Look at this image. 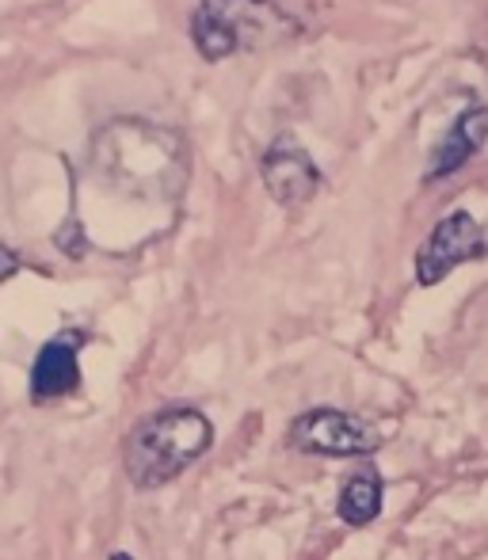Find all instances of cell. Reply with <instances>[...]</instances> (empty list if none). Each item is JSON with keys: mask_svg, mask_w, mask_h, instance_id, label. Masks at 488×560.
<instances>
[{"mask_svg": "<svg viewBox=\"0 0 488 560\" xmlns=\"http://www.w3.org/2000/svg\"><path fill=\"white\" fill-rule=\"evenodd\" d=\"M92 172L130 199H176L187 187L191 149L179 130L149 118H112L92 133Z\"/></svg>", "mask_w": 488, "mask_h": 560, "instance_id": "obj_1", "label": "cell"}, {"mask_svg": "<svg viewBox=\"0 0 488 560\" xmlns=\"http://www.w3.org/2000/svg\"><path fill=\"white\" fill-rule=\"evenodd\" d=\"M310 31V0H199L191 43L207 61L287 46Z\"/></svg>", "mask_w": 488, "mask_h": 560, "instance_id": "obj_2", "label": "cell"}, {"mask_svg": "<svg viewBox=\"0 0 488 560\" xmlns=\"http://www.w3.org/2000/svg\"><path fill=\"white\" fill-rule=\"evenodd\" d=\"M214 446V423L191 405H164L141 416L123 443L126 477L141 492L164 488L184 469H191Z\"/></svg>", "mask_w": 488, "mask_h": 560, "instance_id": "obj_3", "label": "cell"}, {"mask_svg": "<svg viewBox=\"0 0 488 560\" xmlns=\"http://www.w3.org/2000/svg\"><path fill=\"white\" fill-rule=\"evenodd\" d=\"M287 443L298 454H317V457H367L382 450V431L370 420L344 408H310L302 412L287 431Z\"/></svg>", "mask_w": 488, "mask_h": 560, "instance_id": "obj_4", "label": "cell"}, {"mask_svg": "<svg viewBox=\"0 0 488 560\" xmlns=\"http://www.w3.org/2000/svg\"><path fill=\"white\" fill-rule=\"evenodd\" d=\"M488 252V236L477 225L474 214L466 210H454L443 222L431 229V236L416 252V282L420 287H439L454 267L469 264V259H481Z\"/></svg>", "mask_w": 488, "mask_h": 560, "instance_id": "obj_5", "label": "cell"}, {"mask_svg": "<svg viewBox=\"0 0 488 560\" xmlns=\"http://www.w3.org/2000/svg\"><path fill=\"white\" fill-rule=\"evenodd\" d=\"M259 179H264L267 195L279 207L298 210L305 202H313V195L321 191V168L310 156V149L294 138V133H279L267 145V153L259 156Z\"/></svg>", "mask_w": 488, "mask_h": 560, "instance_id": "obj_6", "label": "cell"}, {"mask_svg": "<svg viewBox=\"0 0 488 560\" xmlns=\"http://www.w3.org/2000/svg\"><path fill=\"white\" fill-rule=\"evenodd\" d=\"M84 339H89L84 328H66L38 347L35 366H31V400L35 405H50V400L69 397L77 389V382H81L77 354H81Z\"/></svg>", "mask_w": 488, "mask_h": 560, "instance_id": "obj_7", "label": "cell"}, {"mask_svg": "<svg viewBox=\"0 0 488 560\" xmlns=\"http://www.w3.org/2000/svg\"><path fill=\"white\" fill-rule=\"evenodd\" d=\"M488 141V107H469L451 122V130L443 133V141L435 145V156H431L423 179L435 184V179H446L451 172H458L462 164H469L481 145Z\"/></svg>", "mask_w": 488, "mask_h": 560, "instance_id": "obj_8", "label": "cell"}, {"mask_svg": "<svg viewBox=\"0 0 488 560\" xmlns=\"http://www.w3.org/2000/svg\"><path fill=\"white\" fill-rule=\"evenodd\" d=\"M336 511L348 526H370L382 515V477H377L374 465H363L344 480Z\"/></svg>", "mask_w": 488, "mask_h": 560, "instance_id": "obj_9", "label": "cell"}, {"mask_svg": "<svg viewBox=\"0 0 488 560\" xmlns=\"http://www.w3.org/2000/svg\"><path fill=\"white\" fill-rule=\"evenodd\" d=\"M12 275H15V252L4 248V279H12Z\"/></svg>", "mask_w": 488, "mask_h": 560, "instance_id": "obj_10", "label": "cell"}, {"mask_svg": "<svg viewBox=\"0 0 488 560\" xmlns=\"http://www.w3.org/2000/svg\"><path fill=\"white\" fill-rule=\"evenodd\" d=\"M112 560H133L130 553H112Z\"/></svg>", "mask_w": 488, "mask_h": 560, "instance_id": "obj_11", "label": "cell"}]
</instances>
